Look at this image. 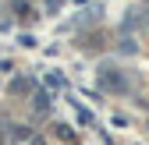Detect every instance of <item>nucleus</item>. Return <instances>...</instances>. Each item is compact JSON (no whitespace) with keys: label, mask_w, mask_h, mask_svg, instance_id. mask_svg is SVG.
Returning a JSON list of instances; mask_svg holds the SVG:
<instances>
[{"label":"nucleus","mask_w":149,"mask_h":145,"mask_svg":"<svg viewBox=\"0 0 149 145\" xmlns=\"http://www.w3.org/2000/svg\"><path fill=\"white\" fill-rule=\"evenodd\" d=\"M100 85H103V88H110V92H121V88H124V78H121V71L103 67V71H100Z\"/></svg>","instance_id":"obj_1"},{"label":"nucleus","mask_w":149,"mask_h":145,"mask_svg":"<svg viewBox=\"0 0 149 145\" xmlns=\"http://www.w3.org/2000/svg\"><path fill=\"white\" fill-rule=\"evenodd\" d=\"M11 92H18V96L32 92V81H29V78H18V81H11Z\"/></svg>","instance_id":"obj_2"},{"label":"nucleus","mask_w":149,"mask_h":145,"mask_svg":"<svg viewBox=\"0 0 149 145\" xmlns=\"http://www.w3.org/2000/svg\"><path fill=\"white\" fill-rule=\"evenodd\" d=\"M61 4H64V0H43V11H46V14H57Z\"/></svg>","instance_id":"obj_3"},{"label":"nucleus","mask_w":149,"mask_h":145,"mask_svg":"<svg viewBox=\"0 0 149 145\" xmlns=\"http://www.w3.org/2000/svg\"><path fill=\"white\" fill-rule=\"evenodd\" d=\"M50 106V92H36V110H46Z\"/></svg>","instance_id":"obj_4"}]
</instances>
